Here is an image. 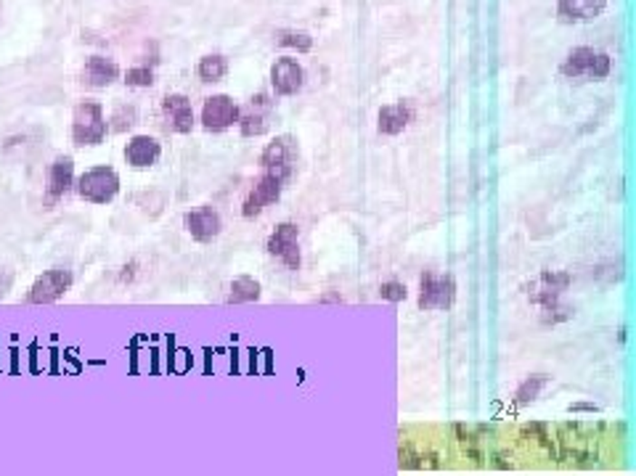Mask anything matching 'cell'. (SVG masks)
Instances as JSON below:
<instances>
[{"label":"cell","instance_id":"11","mask_svg":"<svg viewBox=\"0 0 636 476\" xmlns=\"http://www.w3.org/2000/svg\"><path fill=\"white\" fill-rule=\"evenodd\" d=\"M72 177H74V162L70 157H59L51 170H48V188H45V206H53L72 186Z\"/></svg>","mask_w":636,"mask_h":476},{"label":"cell","instance_id":"15","mask_svg":"<svg viewBox=\"0 0 636 476\" xmlns=\"http://www.w3.org/2000/svg\"><path fill=\"white\" fill-rule=\"evenodd\" d=\"M607 8V0H560L557 14L565 22H592Z\"/></svg>","mask_w":636,"mask_h":476},{"label":"cell","instance_id":"8","mask_svg":"<svg viewBox=\"0 0 636 476\" xmlns=\"http://www.w3.org/2000/svg\"><path fill=\"white\" fill-rule=\"evenodd\" d=\"M282 180L279 177H274V175H268V172H263L260 177H257V183L252 186V191L247 194V199H245V217H255V214H260L263 209L268 205H274V202H279V196H282Z\"/></svg>","mask_w":636,"mask_h":476},{"label":"cell","instance_id":"6","mask_svg":"<svg viewBox=\"0 0 636 476\" xmlns=\"http://www.w3.org/2000/svg\"><path fill=\"white\" fill-rule=\"evenodd\" d=\"M457 300V283L451 275H424L419 307L424 309H446Z\"/></svg>","mask_w":636,"mask_h":476},{"label":"cell","instance_id":"22","mask_svg":"<svg viewBox=\"0 0 636 476\" xmlns=\"http://www.w3.org/2000/svg\"><path fill=\"white\" fill-rule=\"evenodd\" d=\"M546 386V376H530L528 381L517 389V397H520V403H528V400H533L541 389Z\"/></svg>","mask_w":636,"mask_h":476},{"label":"cell","instance_id":"24","mask_svg":"<svg viewBox=\"0 0 636 476\" xmlns=\"http://www.w3.org/2000/svg\"><path fill=\"white\" fill-rule=\"evenodd\" d=\"M380 294H382V300H388V302H403V300H406V286L398 283V281H388V283H382Z\"/></svg>","mask_w":636,"mask_h":476},{"label":"cell","instance_id":"19","mask_svg":"<svg viewBox=\"0 0 636 476\" xmlns=\"http://www.w3.org/2000/svg\"><path fill=\"white\" fill-rule=\"evenodd\" d=\"M260 300V283L249 275H239L231 283V294H228V305H239V302H255Z\"/></svg>","mask_w":636,"mask_h":476},{"label":"cell","instance_id":"16","mask_svg":"<svg viewBox=\"0 0 636 476\" xmlns=\"http://www.w3.org/2000/svg\"><path fill=\"white\" fill-rule=\"evenodd\" d=\"M162 148L157 143V138L151 136H136L130 138L128 148H125V159L133 165V167H151L157 159H159Z\"/></svg>","mask_w":636,"mask_h":476},{"label":"cell","instance_id":"10","mask_svg":"<svg viewBox=\"0 0 636 476\" xmlns=\"http://www.w3.org/2000/svg\"><path fill=\"white\" fill-rule=\"evenodd\" d=\"M268 125H271V101L265 93H260L249 101V109L245 114L239 111V130L245 138H255L263 136L268 130Z\"/></svg>","mask_w":636,"mask_h":476},{"label":"cell","instance_id":"1","mask_svg":"<svg viewBox=\"0 0 636 476\" xmlns=\"http://www.w3.org/2000/svg\"><path fill=\"white\" fill-rule=\"evenodd\" d=\"M106 136L104 106L99 101L77 103L72 114V138L77 146H99Z\"/></svg>","mask_w":636,"mask_h":476},{"label":"cell","instance_id":"7","mask_svg":"<svg viewBox=\"0 0 636 476\" xmlns=\"http://www.w3.org/2000/svg\"><path fill=\"white\" fill-rule=\"evenodd\" d=\"M234 122H239V106L234 103L231 96L220 93V96H212V99L205 101V106H202V125L207 130L220 133V130H228Z\"/></svg>","mask_w":636,"mask_h":476},{"label":"cell","instance_id":"2","mask_svg":"<svg viewBox=\"0 0 636 476\" xmlns=\"http://www.w3.org/2000/svg\"><path fill=\"white\" fill-rule=\"evenodd\" d=\"M120 191V175L111 167H93L77 180V194L91 205H109Z\"/></svg>","mask_w":636,"mask_h":476},{"label":"cell","instance_id":"13","mask_svg":"<svg viewBox=\"0 0 636 476\" xmlns=\"http://www.w3.org/2000/svg\"><path fill=\"white\" fill-rule=\"evenodd\" d=\"M186 228L197 241H212L220 233L223 223H220V214L212 206H199V209L186 214Z\"/></svg>","mask_w":636,"mask_h":476},{"label":"cell","instance_id":"4","mask_svg":"<svg viewBox=\"0 0 636 476\" xmlns=\"http://www.w3.org/2000/svg\"><path fill=\"white\" fill-rule=\"evenodd\" d=\"M560 71L565 77H607L610 74V56L594 48H573L563 62Z\"/></svg>","mask_w":636,"mask_h":476},{"label":"cell","instance_id":"9","mask_svg":"<svg viewBox=\"0 0 636 476\" xmlns=\"http://www.w3.org/2000/svg\"><path fill=\"white\" fill-rule=\"evenodd\" d=\"M268 252L274 257H279L286 268L297 271L300 268V246H297V225L292 223H284L279 225L271 238H268Z\"/></svg>","mask_w":636,"mask_h":476},{"label":"cell","instance_id":"12","mask_svg":"<svg viewBox=\"0 0 636 476\" xmlns=\"http://www.w3.org/2000/svg\"><path fill=\"white\" fill-rule=\"evenodd\" d=\"M271 85L279 96H294L303 88V67L294 59H279L271 67Z\"/></svg>","mask_w":636,"mask_h":476},{"label":"cell","instance_id":"5","mask_svg":"<svg viewBox=\"0 0 636 476\" xmlns=\"http://www.w3.org/2000/svg\"><path fill=\"white\" fill-rule=\"evenodd\" d=\"M72 286V272L64 268H53V271H45L30 289L27 294V302L30 305H51L56 302L59 297H64Z\"/></svg>","mask_w":636,"mask_h":476},{"label":"cell","instance_id":"25","mask_svg":"<svg viewBox=\"0 0 636 476\" xmlns=\"http://www.w3.org/2000/svg\"><path fill=\"white\" fill-rule=\"evenodd\" d=\"M11 272H5V271H0V297H5V291L11 289Z\"/></svg>","mask_w":636,"mask_h":476},{"label":"cell","instance_id":"23","mask_svg":"<svg viewBox=\"0 0 636 476\" xmlns=\"http://www.w3.org/2000/svg\"><path fill=\"white\" fill-rule=\"evenodd\" d=\"M125 82H128V85H133V88H149V85L154 82V71H151L149 67L128 69Z\"/></svg>","mask_w":636,"mask_h":476},{"label":"cell","instance_id":"20","mask_svg":"<svg viewBox=\"0 0 636 476\" xmlns=\"http://www.w3.org/2000/svg\"><path fill=\"white\" fill-rule=\"evenodd\" d=\"M226 71H228V62L223 59V56H205L202 62H199V67H197V74L205 80V82H217V80H223L226 77Z\"/></svg>","mask_w":636,"mask_h":476},{"label":"cell","instance_id":"14","mask_svg":"<svg viewBox=\"0 0 636 476\" xmlns=\"http://www.w3.org/2000/svg\"><path fill=\"white\" fill-rule=\"evenodd\" d=\"M414 119V106L409 101H398L390 103V106H382L380 109V133L382 136H398L409 128V122Z\"/></svg>","mask_w":636,"mask_h":476},{"label":"cell","instance_id":"17","mask_svg":"<svg viewBox=\"0 0 636 476\" xmlns=\"http://www.w3.org/2000/svg\"><path fill=\"white\" fill-rule=\"evenodd\" d=\"M162 109L170 117V122H173V128H176L178 133H191V128H194V109H191V101L183 93L168 96L162 101Z\"/></svg>","mask_w":636,"mask_h":476},{"label":"cell","instance_id":"18","mask_svg":"<svg viewBox=\"0 0 636 476\" xmlns=\"http://www.w3.org/2000/svg\"><path fill=\"white\" fill-rule=\"evenodd\" d=\"M117 77H120V67H117L111 59H104V56H91V59H88V64H85V80H88V85H93V88H106V85H111Z\"/></svg>","mask_w":636,"mask_h":476},{"label":"cell","instance_id":"21","mask_svg":"<svg viewBox=\"0 0 636 476\" xmlns=\"http://www.w3.org/2000/svg\"><path fill=\"white\" fill-rule=\"evenodd\" d=\"M279 43L286 48H297V51H311L313 48V37L305 33H282L279 34Z\"/></svg>","mask_w":636,"mask_h":476},{"label":"cell","instance_id":"3","mask_svg":"<svg viewBox=\"0 0 636 476\" xmlns=\"http://www.w3.org/2000/svg\"><path fill=\"white\" fill-rule=\"evenodd\" d=\"M294 162H297V140L292 136H279L274 143L265 146V151L260 157L263 172L279 177L282 183L289 180V175L294 170Z\"/></svg>","mask_w":636,"mask_h":476}]
</instances>
